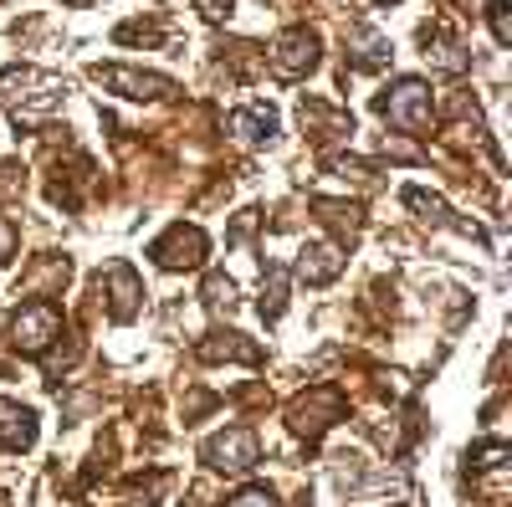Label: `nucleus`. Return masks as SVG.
Segmentation results:
<instances>
[{
	"mask_svg": "<svg viewBox=\"0 0 512 507\" xmlns=\"http://www.w3.org/2000/svg\"><path fill=\"white\" fill-rule=\"evenodd\" d=\"M379 113L395 123V129L405 134H420L425 123H431V88H425L420 77H400L390 93L379 98Z\"/></svg>",
	"mask_w": 512,
	"mask_h": 507,
	"instance_id": "obj_1",
	"label": "nucleus"
},
{
	"mask_svg": "<svg viewBox=\"0 0 512 507\" xmlns=\"http://www.w3.org/2000/svg\"><path fill=\"white\" fill-rule=\"evenodd\" d=\"M11 333H16V349L21 354H41L62 333V313L52 303H26L16 318H11Z\"/></svg>",
	"mask_w": 512,
	"mask_h": 507,
	"instance_id": "obj_2",
	"label": "nucleus"
},
{
	"mask_svg": "<svg viewBox=\"0 0 512 507\" xmlns=\"http://www.w3.org/2000/svg\"><path fill=\"white\" fill-rule=\"evenodd\" d=\"M200 257H205V231L200 226H169V236L154 241V262L169 267V272L200 267Z\"/></svg>",
	"mask_w": 512,
	"mask_h": 507,
	"instance_id": "obj_3",
	"label": "nucleus"
},
{
	"mask_svg": "<svg viewBox=\"0 0 512 507\" xmlns=\"http://www.w3.org/2000/svg\"><path fill=\"white\" fill-rule=\"evenodd\" d=\"M210 467H221V472H246V467H256V436L251 431H221V436H210L205 441V451H200Z\"/></svg>",
	"mask_w": 512,
	"mask_h": 507,
	"instance_id": "obj_4",
	"label": "nucleus"
},
{
	"mask_svg": "<svg viewBox=\"0 0 512 507\" xmlns=\"http://www.w3.org/2000/svg\"><path fill=\"white\" fill-rule=\"evenodd\" d=\"M313 62H318V36H313V31H287V36H277L272 67H277L282 77H303V72H313Z\"/></svg>",
	"mask_w": 512,
	"mask_h": 507,
	"instance_id": "obj_5",
	"label": "nucleus"
},
{
	"mask_svg": "<svg viewBox=\"0 0 512 507\" xmlns=\"http://www.w3.org/2000/svg\"><path fill=\"white\" fill-rule=\"evenodd\" d=\"M98 82L118 88L123 98H159V93H175L169 77H154V72H134V67H98Z\"/></svg>",
	"mask_w": 512,
	"mask_h": 507,
	"instance_id": "obj_6",
	"label": "nucleus"
},
{
	"mask_svg": "<svg viewBox=\"0 0 512 507\" xmlns=\"http://www.w3.org/2000/svg\"><path fill=\"white\" fill-rule=\"evenodd\" d=\"M344 410V400H338V390H313V395H303L292 405V426L303 431V436H318L328 420Z\"/></svg>",
	"mask_w": 512,
	"mask_h": 507,
	"instance_id": "obj_7",
	"label": "nucleus"
},
{
	"mask_svg": "<svg viewBox=\"0 0 512 507\" xmlns=\"http://www.w3.org/2000/svg\"><path fill=\"white\" fill-rule=\"evenodd\" d=\"M338 272H344V257H338L333 246H303V251H297V277H303V282L323 287V282H333Z\"/></svg>",
	"mask_w": 512,
	"mask_h": 507,
	"instance_id": "obj_8",
	"label": "nucleus"
},
{
	"mask_svg": "<svg viewBox=\"0 0 512 507\" xmlns=\"http://www.w3.org/2000/svg\"><path fill=\"white\" fill-rule=\"evenodd\" d=\"M36 441V420L26 405L0 400V446H31Z\"/></svg>",
	"mask_w": 512,
	"mask_h": 507,
	"instance_id": "obj_9",
	"label": "nucleus"
},
{
	"mask_svg": "<svg viewBox=\"0 0 512 507\" xmlns=\"http://www.w3.org/2000/svg\"><path fill=\"white\" fill-rule=\"evenodd\" d=\"M108 287H113V318L118 323L134 318V308H139V277H134V267H113Z\"/></svg>",
	"mask_w": 512,
	"mask_h": 507,
	"instance_id": "obj_10",
	"label": "nucleus"
},
{
	"mask_svg": "<svg viewBox=\"0 0 512 507\" xmlns=\"http://www.w3.org/2000/svg\"><path fill=\"white\" fill-rule=\"evenodd\" d=\"M272 129H277L272 108H241V113L231 118V134H236V139H246V144H262V139H272Z\"/></svg>",
	"mask_w": 512,
	"mask_h": 507,
	"instance_id": "obj_11",
	"label": "nucleus"
},
{
	"mask_svg": "<svg viewBox=\"0 0 512 507\" xmlns=\"http://www.w3.org/2000/svg\"><path fill=\"white\" fill-rule=\"evenodd\" d=\"M349 47H354V62H359V67L390 62V41H384L379 31H349Z\"/></svg>",
	"mask_w": 512,
	"mask_h": 507,
	"instance_id": "obj_12",
	"label": "nucleus"
},
{
	"mask_svg": "<svg viewBox=\"0 0 512 507\" xmlns=\"http://www.w3.org/2000/svg\"><path fill=\"white\" fill-rule=\"evenodd\" d=\"M405 205H410V210H420V216L431 221V226H446V221H451V210H446V200H436V195H425V190H405Z\"/></svg>",
	"mask_w": 512,
	"mask_h": 507,
	"instance_id": "obj_13",
	"label": "nucleus"
},
{
	"mask_svg": "<svg viewBox=\"0 0 512 507\" xmlns=\"http://www.w3.org/2000/svg\"><path fill=\"white\" fill-rule=\"evenodd\" d=\"M226 507H272V492L267 487H241Z\"/></svg>",
	"mask_w": 512,
	"mask_h": 507,
	"instance_id": "obj_14",
	"label": "nucleus"
},
{
	"mask_svg": "<svg viewBox=\"0 0 512 507\" xmlns=\"http://www.w3.org/2000/svg\"><path fill=\"white\" fill-rule=\"evenodd\" d=\"M205 292H210V303H231V298H236L231 277H210V282H205Z\"/></svg>",
	"mask_w": 512,
	"mask_h": 507,
	"instance_id": "obj_15",
	"label": "nucleus"
},
{
	"mask_svg": "<svg viewBox=\"0 0 512 507\" xmlns=\"http://www.w3.org/2000/svg\"><path fill=\"white\" fill-rule=\"evenodd\" d=\"M492 31H497V41H502V47L512 41V26H507V6H502V0L492 6Z\"/></svg>",
	"mask_w": 512,
	"mask_h": 507,
	"instance_id": "obj_16",
	"label": "nucleus"
},
{
	"mask_svg": "<svg viewBox=\"0 0 512 507\" xmlns=\"http://www.w3.org/2000/svg\"><path fill=\"white\" fill-rule=\"evenodd\" d=\"M11 246H16V226H11V221H0V262L11 257Z\"/></svg>",
	"mask_w": 512,
	"mask_h": 507,
	"instance_id": "obj_17",
	"label": "nucleus"
},
{
	"mask_svg": "<svg viewBox=\"0 0 512 507\" xmlns=\"http://www.w3.org/2000/svg\"><path fill=\"white\" fill-rule=\"evenodd\" d=\"M72 6H88V0H72Z\"/></svg>",
	"mask_w": 512,
	"mask_h": 507,
	"instance_id": "obj_18",
	"label": "nucleus"
}]
</instances>
